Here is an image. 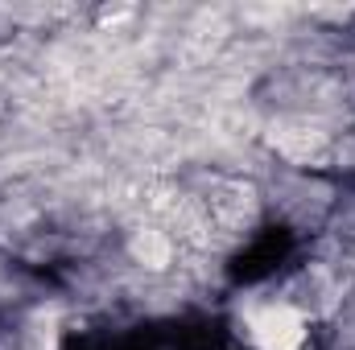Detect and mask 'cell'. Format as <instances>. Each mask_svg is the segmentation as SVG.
Returning a JSON list of instances; mask_svg holds the SVG:
<instances>
[{
    "mask_svg": "<svg viewBox=\"0 0 355 350\" xmlns=\"http://www.w3.org/2000/svg\"><path fill=\"white\" fill-rule=\"evenodd\" d=\"M248 338L257 350H302L306 347V317L285 301L261 305L248 313Z\"/></svg>",
    "mask_w": 355,
    "mask_h": 350,
    "instance_id": "cell-1",
    "label": "cell"
}]
</instances>
